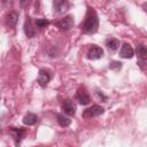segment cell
I'll use <instances>...</instances> for the list:
<instances>
[{"label": "cell", "instance_id": "cell-1", "mask_svg": "<svg viewBox=\"0 0 147 147\" xmlns=\"http://www.w3.org/2000/svg\"><path fill=\"white\" fill-rule=\"evenodd\" d=\"M98 26H99L98 15H96V13H95V10L93 8L88 7V10H87V13L85 15V20L80 24V29H82V31L84 33L91 34V33H94L98 30Z\"/></svg>", "mask_w": 147, "mask_h": 147}, {"label": "cell", "instance_id": "cell-2", "mask_svg": "<svg viewBox=\"0 0 147 147\" xmlns=\"http://www.w3.org/2000/svg\"><path fill=\"white\" fill-rule=\"evenodd\" d=\"M136 52H137V56H138V64L144 70L145 69L144 64H147V47L142 44H139L137 46Z\"/></svg>", "mask_w": 147, "mask_h": 147}, {"label": "cell", "instance_id": "cell-3", "mask_svg": "<svg viewBox=\"0 0 147 147\" xmlns=\"http://www.w3.org/2000/svg\"><path fill=\"white\" fill-rule=\"evenodd\" d=\"M56 26L62 31H68L74 26V17L72 15H67L63 18L56 22Z\"/></svg>", "mask_w": 147, "mask_h": 147}, {"label": "cell", "instance_id": "cell-4", "mask_svg": "<svg viewBox=\"0 0 147 147\" xmlns=\"http://www.w3.org/2000/svg\"><path fill=\"white\" fill-rule=\"evenodd\" d=\"M105 113V109L99 106V105H93L92 107L87 108L84 110V114L83 116L86 117V118H91V117H95V116H99V115H102Z\"/></svg>", "mask_w": 147, "mask_h": 147}, {"label": "cell", "instance_id": "cell-5", "mask_svg": "<svg viewBox=\"0 0 147 147\" xmlns=\"http://www.w3.org/2000/svg\"><path fill=\"white\" fill-rule=\"evenodd\" d=\"M52 76H51V71L47 69H40L39 70V77H38V83L41 87H45L49 80H51Z\"/></svg>", "mask_w": 147, "mask_h": 147}, {"label": "cell", "instance_id": "cell-6", "mask_svg": "<svg viewBox=\"0 0 147 147\" xmlns=\"http://www.w3.org/2000/svg\"><path fill=\"white\" fill-rule=\"evenodd\" d=\"M53 7H54V11L56 14H63L64 11H67L69 9V2L64 1V0H57L53 2Z\"/></svg>", "mask_w": 147, "mask_h": 147}, {"label": "cell", "instance_id": "cell-7", "mask_svg": "<svg viewBox=\"0 0 147 147\" xmlns=\"http://www.w3.org/2000/svg\"><path fill=\"white\" fill-rule=\"evenodd\" d=\"M62 109H63V111H64L67 115L74 116L75 113H76V105L74 103L72 100L67 99V100H64L63 103H62Z\"/></svg>", "mask_w": 147, "mask_h": 147}, {"label": "cell", "instance_id": "cell-8", "mask_svg": "<svg viewBox=\"0 0 147 147\" xmlns=\"http://www.w3.org/2000/svg\"><path fill=\"white\" fill-rule=\"evenodd\" d=\"M102 55H103V49L99 46H93L87 52V59H90V60H98V59L102 57Z\"/></svg>", "mask_w": 147, "mask_h": 147}, {"label": "cell", "instance_id": "cell-9", "mask_svg": "<svg viewBox=\"0 0 147 147\" xmlns=\"http://www.w3.org/2000/svg\"><path fill=\"white\" fill-rule=\"evenodd\" d=\"M76 99L80 105H88L90 103V95L87 94L85 88H79L76 93Z\"/></svg>", "mask_w": 147, "mask_h": 147}, {"label": "cell", "instance_id": "cell-10", "mask_svg": "<svg viewBox=\"0 0 147 147\" xmlns=\"http://www.w3.org/2000/svg\"><path fill=\"white\" fill-rule=\"evenodd\" d=\"M119 55H121L123 59H131V57L134 55V51H133V48L131 47L130 44L125 42V44H123V46L121 47Z\"/></svg>", "mask_w": 147, "mask_h": 147}, {"label": "cell", "instance_id": "cell-11", "mask_svg": "<svg viewBox=\"0 0 147 147\" xmlns=\"http://www.w3.org/2000/svg\"><path fill=\"white\" fill-rule=\"evenodd\" d=\"M10 132H11V134L14 137L16 146H18L21 140H22V138H23V136H24V133H25L24 129H22V127H10Z\"/></svg>", "mask_w": 147, "mask_h": 147}, {"label": "cell", "instance_id": "cell-12", "mask_svg": "<svg viewBox=\"0 0 147 147\" xmlns=\"http://www.w3.org/2000/svg\"><path fill=\"white\" fill-rule=\"evenodd\" d=\"M34 26H36V24L33 25L30 17H28L26 21H25V24H24V32L29 38L34 37V34H36V28Z\"/></svg>", "mask_w": 147, "mask_h": 147}, {"label": "cell", "instance_id": "cell-13", "mask_svg": "<svg viewBox=\"0 0 147 147\" xmlns=\"http://www.w3.org/2000/svg\"><path fill=\"white\" fill-rule=\"evenodd\" d=\"M17 21H18V13H16V11H10V13L7 15L6 23H7L8 26L15 28L16 24H17Z\"/></svg>", "mask_w": 147, "mask_h": 147}, {"label": "cell", "instance_id": "cell-14", "mask_svg": "<svg viewBox=\"0 0 147 147\" xmlns=\"http://www.w3.org/2000/svg\"><path fill=\"white\" fill-rule=\"evenodd\" d=\"M37 122H38V116H37L36 114L29 113V114H26V115L23 117V123H24L25 125H34Z\"/></svg>", "mask_w": 147, "mask_h": 147}, {"label": "cell", "instance_id": "cell-15", "mask_svg": "<svg viewBox=\"0 0 147 147\" xmlns=\"http://www.w3.org/2000/svg\"><path fill=\"white\" fill-rule=\"evenodd\" d=\"M106 46H107L109 49L115 51V49H117V47L119 46V41H118V39H116V38H108V39L106 40Z\"/></svg>", "mask_w": 147, "mask_h": 147}, {"label": "cell", "instance_id": "cell-16", "mask_svg": "<svg viewBox=\"0 0 147 147\" xmlns=\"http://www.w3.org/2000/svg\"><path fill=\"white\" fill-rule=\"evenodd\" d=\"M56 118H57V122H59V124L61 126H69L70 123H71V119L69 117L62 115V114H57L56 115Z\"/></svg>", "mask_w": 147, "mask_h": 147}, {"label": "cell", "instance_id": "cell-17", "mask_svg": "<svg viewBox=\"0 0 147 147\" xmlns=\"http://www.w3.org/2000/svg\"><path fill=\"white\" fill-rule=\"evenodd\" d=\"M34 24H36V26H38V28H46V26L49 25V21H47V20H45V18H38V20H36Z\"/></svg>", "mask_w": 147, "mask_h": 147}, {"label": "cell", "instance_id": "cell-18", "mask_svg": "<svg viewBox=\"0 0 147 147\" xmlns=\"http://www.w3.org/2000/svg\"><path fill=\"white\" fill-rule=\"evenodd\" d=\"M109 68L110 69H114V70H118L122 68V63L119 61H113L110 64H109Z\"/></svg>", "mask_w": 147, "mask_h": 147}, {"label": "cell", "instance_id": "cell-19", "mask_svg": "<svg viewBox=\"0 0 147 147\" xmlns=\"http://www.w3.org/2000/svg\"><path fill=\"white\" fill-rule=\"evenodd\" d=\"M144 8H145V11L147 13V3H144V6H142Z\"/></svg>", "mask_w": 147, "mask_h": 147}]
</instances>
